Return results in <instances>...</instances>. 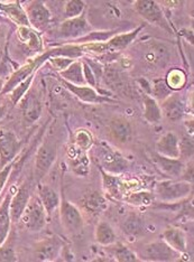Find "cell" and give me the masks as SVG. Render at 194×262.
Listing matches in <instances>:
<instances>
[{
  "instance_id": "cell-8",
  "label": "cell",
  "mask_w": 194,
  "mask_h": 262,
  "mask_svg": "<svg viewBox=\"0 0 194 262\" xmlns=\"http://www.w3.org/2000/svg\"><path fill=\"white\" fill-rule=\"evenodd\" d=\"M21 147V142L14 131L0 130V167L13 163Z\"/></svg>"
},
{
  "instance_id": "cell-2",
  "label": "cell",
  "mask_w": 194,
  "mask_h": 262,
  "mask_svg": "<svg viewBox=\"0 0 194 262\" xmlns=\"http://www.w3.org/2000/svg\"><path fill=\"white\" fill-rule=\"evenodd\" d=\"M48 221V214L40 202L38 195L31 196L28 203L23 212L19 222L31 232H38L44 229Z\"/></svg>"
},
{
  "instance_id": "cell-34",
  "label": "cell",
  "mask_w": 194,
  "mask_h": 262,
  "mask_svg": "<svg viewBox=\"0 0 194 262\" xmlns=\"http://www.w3.org/2000/svg\"><path fill=\"white\" fill-rule=\"evenodd\" d=\"M165 82L170 90H179V89H182L184 86L185 82H186V76H185L183 71L172 70L167 74Z\"/></svg>"
},
{
  "instance_id": "cell-13",
  "label": "cell",
  "mask_w": 194,
  "mask_h": 262,
  "mask_svg": "<svg viewBox=\"0 0 194 262\" xmlns=\"http://www.w3.org/2000/svg\"><path fill=\"white\" fill-rule=\"evenodd\" d=\"M64 249V242L58 236H48L37 242L35 257L38 261H54Z\"/></svg>"
},
{
  "instance_id": "cell-11",
  "label": "cell",
  "mask_w": 194,
  "mask_h": 262,
  "mask_svg": "<svg viewBox=\"0 0 194 262\" xmlns=\"http://www.w3.org/2000/svg\"><path fill=\"white\" fill-rule=\"evenodd\" d=\"M135 9L145 20L156 26H160L165 31H170L168 23L164 17L163 11L156 2L152 0H138L135 3Z\"/></svg>"
},
{
  "instance_id": "cell-45",
  "label": "cell",
  "mask_w": 194,
  "mask_h": 262,
  "mask_svg": "<svg viewBox=\"0 0 194 262\" xmlns=\"http://www.w3.org/2000/svg\"><path fill=\"white\" fill-rule=\"evenodd\" d=\"M5 81L3 79H0V94H2L3 90H4V86H5Z\"/></svg>"
},
{
  "instance_id": "cell-12",
  "label": "cell",
  "mask_w": 194,
  "mask_h": 262,
  "mask_svg": "<svg viewBox=\"0 0 194 262\" xmlns=\"http://www.w3.org/2000/svg\"><path fill=\"white\" fill-rule=\"evenodd\" d=\"M91 27L84 16L64 20L57 31V36L63 39H80L90 33Z\"/></svg>"
},
{
  "instance_id": "cell-10",
  "label": "cell",
  "mask_w": 194,
  "mask_h": 262,
  "mask_svg": "<svg viewBox=\"0 0 194 262\" xmlns=\"http://www.w3.org/2000/svg\"><path fill=\"white\" fill-rule=\"evenodd\" d=\"M29 26H32L35 31H43L50 25L51 13L45 4L40 0H34L29 2L24 8Z\"/></svg>"
},
{
  "instance_id": "cell-5",
  "label": "cell",
  "mask_w": 194,
  "mask_h": 262,
  "mask_svg": "<svg viewBox=\"0 0 194 262\" xmlns=\"http://www.w3.org/2000/svg\"><path fill=\"white\" fill-rule=\"evenodd\" d=\"M52 57V53L51 50L43 53V54L38 55L37 57H35L32 61H29L28 63L24 64L23 67L17 70L16 72L10 76V79L5 83L4 90L2 92V94H6L9 93L14 90V89L20 84L23 81H25L27 77H29L31 75H34V72L36 71L39 67H42V64L45 63L46 61H49V58Z\"/></svg>"
},
{
  "instance_id": "cell-35",
  "label": "cell",
  "mask_w": 194,
  "mask_h": 262,
  "mask_svg": "<svg viewBox=\"0 0 194 262\" xmlns=\"http://www.w3.org/2000/svg\"><path fill=\"white\" fill-rule=\"evenodd\" d=\"M34 81V75H31L25 81H23L20 84L17 85L13 91L10 92V101L14 105L18 104L20 99L24 97L26 92L29 90V88L32 85V82Z\"/></svg>"
},
{
  "instance_id": "cell-1",
  "label": "cell",
  "mask_w": 194,
  "mask_h": 262,
  "mask_svg": "<svg viewBox=\"0 0 194 262\" xmlns=\"http://www.w3.org/2000/svg\"><path fill=\"white\" fill-rule=\"evenodd\" d=\"M91 157L97 163L99 168L109 174L118 175L128 167L127 160L105 144H99L93 147L91 149Z\"/></svg>"
},
{
  "instance_id": "cell-44",
  "label": "cell",
  "mask_w": 194,
  "mask_h": 262,
  "mask_svg": "<svg viewBox=\"0 0 194 262\" xmlns=\"http://www.w3.org/2000/svg\"><path fill=\"white\" fill-rule=\"evenodd\" d=\"M7 115V106L6 105H0V121Z\"/></svg>"
},
{
  "instance_id": "cell-46",
  "label": "cell",
  "mask_w": 194,
  "mask_h": 262,
  "mask_svg": "<svg viewBox=\"0 0 194 262\" xmlns=\"http://www.w3.org/2000/svg\"><path fill=\"white\" fill-rule=\"evenodd\" d=\"M3 40H4V34H3V32H2V31H0V45H2Z\"/></svg>"
},
{
  "instance_id": "cell-14",
  "label": "cell",
  "mask_w": 194,
  "mask_h": 262,
  "mask_svg": "<svg viewBox=\"0 0 194 262\" xmlns=\"http://www.w3.org/2000/svg\"><path fill=\"white\" fill-rule=\"evenodd\" d=\"M161 110L162 115L165 116L169 121H179L185 112L184 100L179 93H172L165 100H163Z\"/></svg>"
},
{
  "instance_id": "cell-42",
  "label": "cell",
  "mask_w": 194,
  "mask_h": 262,
  "mask_svg": "<svg viewBox=\"0 0 194 262\" xmlns=\"http://www.w3.org/2000/svg\"><path fill=\"white\" fill-rule=\"evenodd\" d=\"M83 64V75H84V80L87 84H89V86L93 88L96 85V77L95 74H93L92 70L90 69V67L85 63H82Z\"/></svg>"
},
{
  "instance_id": "cell-17",
  "label": "cell",
  "mask_w": 194,
  "mask_h": 262,
  "mask_svg": "<svg viewBox=\"0 0 194 262\" xmlns=\"http://www.w3.org/2000/svg\"><path fill=\"white\" fill-rule=\"evenodd\" d=\"M153 160H154V164L163 174H165L166 176L172 178L181 176L185 167L184 164L182 163L180 159L168 158L165 156H162V155L157 152L153 154Z\"/></svg>"
},
{
  "instance_id": "cell-19",
  "label": "cell",
  "mask_w": 194,
  "mask_h": 262,
  "mask_svg": "<svg viewBox=\"0 0 194 262\" xmlns=\"http://www.w3.org/2000/svg\"><path fill=\"white\" fill-rule=\"evenodd\" d=\"M11 194L8 192L6 194L4 200L0 202V247L7 241L10 229H11V216H10V200Z\"/></svg>"
},
{
  "instance_id": "cell-32",
  "label": "cell",
  "mask_w": 194,
  "mask_h": 262,
  "mask_svg": "<svg viewBox=\"0 0 194 262\" xmlns=\"http://www.w3.org/2000/svg\"><path fill=\"white\" fill-rule=\"evenodd\" d=\"M154 200H155V195L150 192H145V190L129 193L125 199V201L128 204H131L133 206H137V207L149 206L153 204Z\"/></svg>"
},
{
  "instance_id": "cell-26",
  "label": "cell",
  "mask_w": 194,
  "mask_h": 262,
  "mask_svg": "<svg viewBox=\"0 0 194 262\" xmlns=\"http://www.w3.org/2000/svg\"><path fill=\"white\" fill-rule=\"evenodd\" d=\"M121 230L128 236L139 237L146 233V225L137 214H129L121 222Z\"/></svg>"
},
{
  "instance_id": "cell-33",
  "label": "cell",
  "mask_w": 194,
  "mask_h": 262,
  "mask_svg": "<svg viewBox=\"0 0 194 262\" xmlns=\"http://www.w3.org/2000/svg\"><path fill=\"white\" fill-rule=\"evenodd\" d=\"M111 252L115 259L119 262H135V261H142L139 258L137 253H135L133 250L123 246L121 243L116 244V246L111 249Z\"/></svg>"
},
{
  "instance_id": "cell-9",
  "label": "cell",
  "mask_w": 194,
  "mask_h": 262,
  "mask_svg": "<svg viewBox=\"0 0 194 262\" xmlns=\"http://www.w3.org/2000/svg\"><path fill=\"white\" fill-rule=\"evenodd\" d=\"M18 103L23 120L28 126L34 124L42 116V101H40L37 93L34 90H28Z\"/></svg>"
},
{
  "instance_id": "cell-24",
  "label": "cell",
  "mask_w": 194,
  "mask_h": 262,
  "mask_svg": "<svg viewBox=\"0 0 194 262\" xmlns=\"http://www.w3.org/2000/svg\"><path fill=\"white\" fill-rule=\"evenodd\" d=\"M37 195L45 208L48 217H50L53 214V212H54L57 207H60V203H61L60 196H58V194L55 192L54 188H52L49 185H40L38 188Z\"/></svg>"
},
{
  "instance_id": "cell-16",
  "label": "cell",
  "mask_w": 194,
  "mask_h": 262,
  "mask_svg": "<svg viewBox=\"0 0 194 262\" xmlns=\"http://www.w3.org/2000/svg\"><path fill=\"white\" fill-rule=\"evenodd\" d=\"M156 152L168 158H180V139L176 134L169 131L156 142Z\"/></svg>"
},
{
  "instance_id": "cell-29",
  "label": "cell",
  "mask_w": 194,
  "mask_h": 262,
  "mask_svg": "<svg viewBox=\"0 0 194 262\" xmlns=\"http://www.w3.org/2000/svg\"><path fill=\"white\" fill-rule=\"evenodd\" d=\"M62 80L74 85H85V80L83 75V64L80 61H74L70 67L60 73Z\"/></svg>"
},
{
  "instance_id": "cell-39",
  "label": "cell",
  "mask_w": 194,
  "mask_h": 262,
  "mask_svg": "<svg viewBox=\"0 0 194 262\" xmlns=\"http://www.w3.org/2000/svg\"><path fill=\"white\" fill-rule=\"evenodd\" d=\"M48 62L52 65L53 69L56 70L58 73H61L64 70H67L70 65L74 62V59L60 56V57H51V58H49Z\"/></svg>"
},
{
  "instance_id": "cell-22",
  "label": "cell",
  "mask_w": 194,
  "mask_h": 262,
  "mask_svg": "<svg viewBox=\"0 0 194 262\" xmlns=\"http://www.w3.org/2000/svg\"><path fill=\"white\" fill-rule=\"evenodd\" d=\"M163 241H165L168 246L178 251L180 254L185 253L187 250V240L184 231L179 228L169 226L163 232Z\"/></svg>"
},
{
  "instance_id": "cell-7",
  "label": "cell",
  "mask_w": 194,
  "mask_h": 262,
  "mask_svg": "<svg viewBox=\"0 0 194 262\" xmlns=\"http://www.w3.org/2000/svg\"><path fill=\"white\" fill-rule=\"evenodd\" d=\"M60 216L63 228L70 234L76 235L83 229V217L80 210L67 200H61Z\"/></svg>"
},
{
  "instance_id": "cell-38",
  "label": "cell",
  "mask_w": 194,
  "mask_h": 262,
  "mask_svg": "<svg viewBox=\"0 0 194 262\" xmlns=\"http://www.w3.org/2000/svg\"><path fill=\"white\" fill-rule=\"evenodd\" d=\"M17 261V255L14 247L6 241L0 247V262H15Z\"/></svg>"
},
{
  "instance_id": "cell-30",
  "label": "cell",
  "mask_w": 194,
  "mask_h": 262,
  "mask_svg": "<svg viewBox=\"0 0 194 262\" xmlns=\"http://www.w3.org/2000/svg\"><path fill=\"white\" fill-rule=\"evenodd\" d=\"M96 240L101 246H113L117 242L116 232L108 222H99L96 228Z\"/></svg>"
},
{
  "instance_id": "cell-36",
  "label": "cell",
  "mask_w": 194,
  "mask_h": 262,
  "mask_svg": "<svg viewBox=\"0 0 194 262\" xmlns=\"http://www.w3.org/2000/svg\"><path fill=\"white\" fill-rule=\"evenodd\" d=\"M84 6V2H81V0H69L64 7V16L67 17V19L80 17L83 13Z\"/></svg>"
},
{
  "instance_id": "cell-28",
  "label": "cell",
  "mask_w": 194,
  "mask_h": 262,
  "mask_svg": "<svg viewBox=\"0 0 194 262\" xmlns=\"http://www.w3.org/2000/svg\"><path fill=\"white\" fill-rule=\"evenodd\" d=\"M142 28H143V26H140L131 33L115 35V36H113L110 39L107 40V45L109 47V51L110 52H118V51L125 50L127 46H129L133 43L134 39L136 38V36L138 35V33L142 31Z\"/></svg>"
},
{
  "instance_id": "cell-6",
  "label": "cell",
  "mask_w": 194,
  "mask_h": 262,
  "mask_svg": "<svg viewBox=\"0 0 194 262\" xmlns=\"http://www.w3.org/2000/svg\"><path fill=\"white\" fill-rule=\"evenodd\" d=\"M190 193H192V184L184 181L162 182L156 186L157 196L167 203L183 200L186 196H189Z\"/></svg>"
},
{
  "instance_id": "cell-3",
  "label": "cell",
  "mask_w": 194,
  "mask_h": 262,
  "mask_svg": "<svg viewBox=\"0 0 194 262\" xmlns=\"http://www.w3.org/2000/svg\"><path fill=\"white\" fill-rule=\"evenodd\" d=\"M57 156V144L56 140L53 138H48L43 141L39 146L36 159H35V177L37 181L48 174L52 166L54 165Z\"/></svg>"
},
{
  "instance_id": "cell-27",
  "label": "cell",
  "mask_w": 194,
  "mask_h": 262,
  "mask_svg": "<svg viewBox=\"0 0 194 262\" xmlns=\"http://www.w3.org/2000/svg\"><path fill=\"white\" fill-rule=\"evenodd\" d=\"M82 204H83V207L87 212L93 214V215H98V214L103 212L107 208L108 202L104 196L99 192H91L83 196Z\"/></svg>"
},
{
  "instance_id": "cell-20",
  "label": "cell",
  "mask_w": 194,
  "mask_h": 262,
  "mask_svg": "<svg viewBox=\"0 0 194 262\" xmlns=\"http://www.w3.org/2000/svg\"><path fill=\"white\" fill-rule=\"evenodd\" d=\"M109 130L113 138L120 144H127L132 140L133 128L128 120L123 118H115L109 123Z\"/></svg>"
},
{
  "instance_id": "cell-18",
  "label": "cell",
  "mask_w": 194,
  "mask_h": 262,
  "mask_svg": "<svg viewBox=\"0 0 194 262\" xmlns=\"http://www.w3.org/2000/svg\"><path fill=\"white\" fill-rule=\"evenodd\" d=\"M29 199H31V193H29V188L26 185H21L18 188V190L11 196V200H10L11 222L13 223L19 222L21 214L24 212Z\"/></svg>"
},
{
  "instance_id": "cell-23",
  "label": "cell",
  "mask_w": 194,
  "mask_h": 262,
  "mask_svg": "<svg viewBox=\"0 0 194 262\" xmlns=\"http://www.w3.org/2000/svg\"><path fill=\"white\" fill-rule=\"evenodd\" d=\"M17 37L21 44H24L32 52H42L43 41L37 31L29 26H21L17 29Z\"/></svg>"
},
{
  "instance_id": "cell-40",
  "label": "cell",
  "mask_w": 194,
  "mask_h": 262,
  "mask_svg": "<svg viewBox=\"0 0 194 262\" xmlns=\"http://www.w3.org/2000/svg\"><path fill=\"white\" fill-rule=\"evenodd\" d=\"M153 91H154V95L157 99H161V100H165L168 95L172 94V90L168 88V85L166 84L165 81L163 80H158L155 81L154 83V89H153Z\"/></svg>"
},
{
  "instance_id": "cell-21",
  "label": "cell",
  "mask_w": 194,
  "mask_h": 262,
  "mask_svg": "<svg viewBox=\"0 0 194 262\" xmlns=\"http://www.w3.org/2000/svg\"><path fill=\"white\" fill-rule=\"evenodd\" d=\"M102 175V185L105 194H108L111 199L120 200L125 195V185L121 181V178L114 174L104 171L99 168Z\"/></svg>"
},
{
  "instance_id": "cell-25",
  "label": "cell",
  "mask_w": 194,
  "mask_h": 262,
  "mask_svg": "<svg viewBox=\"0 0 194 262\" xmlns=\"http://www.w3.org/2000/svg\"><path fill=\"white\" fill-rule=\"evenodd\" d=\"M0 11L7 16L9 19L16 23L19 27L29 26L25 10L21 7L19 3L17 2L0 3Z\"/></svg>"
},
{
  "instance_id": "cell-31",
  "label": "cell",
  "mask_w": 194,
  "mask_h": 262,
  "mask_svg": "<svg viewBox=\"0 0 194 262\" xmlns=\"http://www.w3.org/2000/svg\"><path fill=\"white\" fill-rule=\"evenodd\" d=\"M162 110L157 101L149 95L144 97V118L149 123H157L162 120Z\"/></svg>"
},
{
  "instance_id": "cell-43",
  "label": "cell",
  "mask_w": 194,
  "mask_h": 262,
  "mask_svg": "<svg viewBox=\"0 0 194 262\" xmlns=\"http://www.w3.org/2000/svg\"><path fill=\"white\" fill-rule=\"evenodd\" d=\"M182 181L187 182L190 184H193V164L191 162V165L184 167L183 172H182Z\"/></svg>"
},
{
  "instance_id": "cell-4",
  "label": "cell",
  "mask_w": 194,
  "mask_h": 262,
  "mask_svg": "<svg viewBox=\"0 0 194 262\" xmlns=\"http://www.w3.org/2000/svg\"><path fill=\"white\" fill-rule=\"evenodd\" d=\"M138 258L142 261H156L166 262L175 261L180 257V253L170 248L165 241H154L145 244L139 250Z\"/></svg>"
},
{
  "instance_id": "cell-41",
  "label": "cell",
  "mask_w": 194,
  "mask_h": 262,
  "mask_svg": "<svg viewBox=\"0 0 194 262\" xmlns=\"http://www.w3.org/2000/svg\"><path fill=\"white\" fill-rule=\"evenodd\" d=\"M193 156V140L190 137H183L180 141V158L190 159Z\"/></svg>"
},
{
  "instance_id": "cell-15",
  "label": "cell",
  "mask_w": 194,
  "mask_h": 262,
  "mask_svg": "<svg viewBox=\"0 0 194 262\" xmlns=\"http://www.w3.org/2000/svg\"><path fill=\"white\" fill-rule=\"evenodd\" d=\"M63 85L66 86L68 90L73 93L76 98H79L81 101L85 103L97 104V103H103V102H110V99L100 95L95 89L89 85H74L72 83H69L67 81H63Z\"/></svg>"
},
{
  "instance_id": "cell-37",
  "label": "cell",
  "mask_w": 194,
  "mask_h": 262,
  "mask_svg": "<svg viewBox=\"0 0 194 262\" xmlns=\"http://www.w3.org/2000/svg\"><path fill=\"white\" fill-rule=\"evenodd\" d=\"M74 142H75V146L79 147L80 149L88 150V149H91L93 138L89 131L84 129H80L76 131L74 135Z\"/></svg>"
}]
</instances>
